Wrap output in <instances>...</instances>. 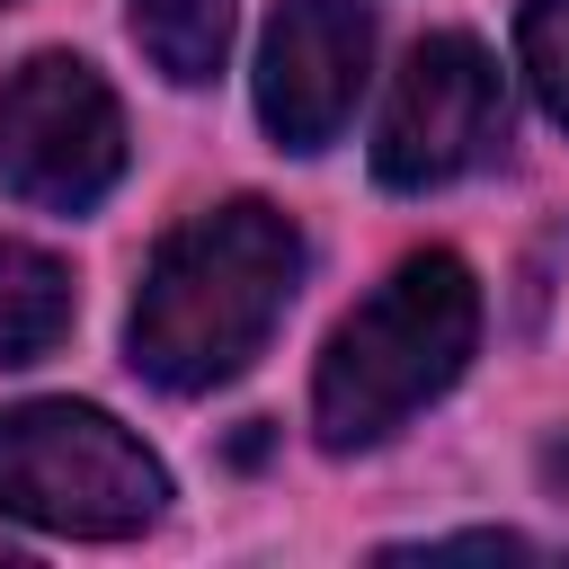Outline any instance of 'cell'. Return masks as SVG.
<instances>
[{
	"mask_svg": "<svg viewBox=\"0 0 569 569\" xmlns=\"http://www.w3.org/2000/svg\"><path fill=\"white\" fill-rule=\"evenodd\" d=\"M293 284H302L293 213H276L258 196L187 213L142 267V293L124 320L133 373H151L160 391H213V382L249 373L267 356Z\"/></svg>",
	"mask_w": 569,
	"mask_h": 569,
	"instance_id": "6da1fadb",
	"label": "cell"
},
{
	"mask_svg": "<svg viewBox=\"0 0 569 569\" xmlns=\"http://www.w3.org/2000/svg\"><path fill=\"white\" fill-rule=\"evenodd\" d=\"M480 338V284L453 249H418L400 258L329 338L320 373H311V427L329 453L382 445L400 418H418L471 356Z\"/></svg>",
	"mask_w": 569,
	"mask_h": 569,
	"instance_id": "7a4b0ae2",
	"label": "cell"
},
{
	"mask_svg": "<svg viewBox=\"0 0 569 569\" xmlns=\"http://www.w3.org/2000/svg\"><path fill=\"white\" fill-rule=\"evenodd\" d=\"M160 498H169L160 462L107 409H89V400L0 409V516L80 533V542H124L160 516Z\"/></svg>",
	"mask_w": 569,
	"mask_h": 569,
	"instance_id": "3957f363",
	"label": "cell"
},
{
	"mask_svg": "<svg viewBox=\"0 0 569 569\" xmlns=\"http://www.w3.org/2000/svg\"><path fill=\"white\" fill-rule=\"evenodd\" d=\"M124 178V107L80 53H36L0 80V187L44 213H89Z\"/></svg>",
	"mask_w": 569,
	"mask_h": 569,
	"instance_id": "277c9868",
	"label": "cell"
},
{
	"mask_svg": "<svg viewBox=\"0 0 569 569\" xmlns=\"http://www.w3.org/2000/svg\"><path fill=\"white\" fill-rule=\"evenodd\" d=\"M507 133V80L489 62L480 36H418L391 98H382V133H373V178L400 196H427L462 169H480Z\"/></svg>",
	"mask_w": 569,
	"mask_h": 569,
	"instance_id": "5b68a950",
	"label": "cell"
},
{
	"mask_svg": "<svg viewBox=\"0 0 569 569\" xmlns=\"http://www.w3.org/2000/svg\"><path fill=\"white\" fill-rule=\"evenodd\" d=\"M373 62V18L356 0H276L258 44V116L284 151H329L356 116Z\"/></svg>",
	"mask_w": 569,
	"mask_h": 569,
	"instance_id": "8992f818",
	"label": "cell"
},
{
	"mask_svg": "<svg viewBox=\"0 0 569 569\" xmlns=\"http://www.w3.org/2000/svg\"><path fill=\"white\" fill-rule=\"evenodd\" d=\"M71 267L36 240H0V365H36L71 338Z\"/></svg>",
	"mask_w": 569,
	"mask_h": 569,
	"instance_id": "52a82bcc",
	"label": "cell"
},
{
	"mask_svg": "<svg viewBox=\"0 0 569 569\" xmlns=\"http://www.w3.org/2000/svg\"><path fill=\"white\" fill-rule=\"evenodd\" d=\"M231 18H240V0H133V44L151 53L160 80L196 89V80L222 71V53H231Z\"/></svg>",
	"mask_w": 569,
	"mask_h": 569,
	"instance_id": "ba28073f",
	"label": "cell"
},
{
	"mask_svg": "<svg viewBox=\"0 0 569 569\" xmlns=\"http://www.w3.org/2000/svg\"><path fill=\"white\" fill-rule=\"evenodd\" d=\"M516 53H525L542 107L569 124V0H525V18H516Z\"/></svg>",
	"mask_w": 569,
	"mask_h": 569,
	"instance_id": "9c48e42d",
	"label": "cell"
},
{
	"mask_svg": "<svg viewBox=\"0 0 569 569\" xmlns=\"http://www.w3.org/2000/svg\"><path fill=\"white\" fill-rule=\"evenodd\" d=\"M409 551H427V560H445V551H480V560H525L533 542H525V533H436V542H409Z\"/></svg>",
	"mask_w": 569,
	"mask_h": 569,
	"instance_id": "30bf717a",
	"label": "cell"
}]
</instances>
